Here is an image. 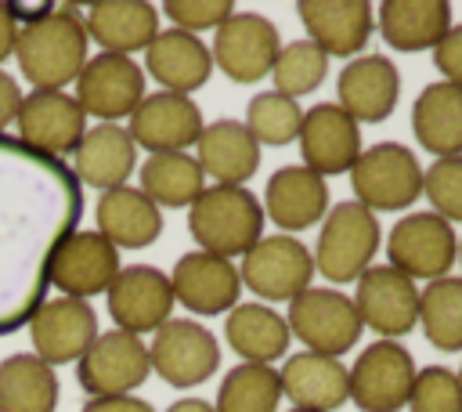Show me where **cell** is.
<instances>
[{
    "label": "cell",
    "mask_w": 462,
    "mask_h": 412,
    "mask_svg": "<svg viewBox=\"0 0 462 412\" xmlns=\"http://www.w3.org/2000/svg\"><path fill=\"white\" fill-rule=\"evenodd\" d=\"M83 217L65 159L0 134V336L29 325L51 289V260Z\"/></svg>",
    "instance_id": "6da1fadb"
},
{
    "label": "cell",
    "mask_w": 462,
    "mask_h": 412,
    "mask_svg": "<svg viewBox=\"0 0 462 412\" xmlns=\"http://www.w3.org/2000/svg\"><path fill=\"white\" fill-rule=\"evenodd\" d=\"M87 29L76 7H47L18 29L14 58L32 90H65L87 65Z\"/></svg>",
    "instance_id": "7a4b0ae2"
},
{
    "label": "cell",
    "mask_w": 462,
    "mask_h": 412,
    "mask_svg": "<svg viewBox=\"0 0 462 412\" xmlns=\"http://www.w3.org/2000/svg\"><path fill=\"white\" fill-rule=\"evenodd\" d=\"M263 206L249 188L206 184L202 195L188 206V231L202 253L235 260L245 257L263 239Z\"/></svg>",
    "instance_id": "3957f363"
},
{
    "label": "cell",
    "mask_w": 462,
    "mask_h": 412,
    "mask_svg": "<svg viewBox=\"0 0 462 412\" xmlns=\"http://www.w3.org/2000/svg\"><path fill=\"white\" fill-rule=\"evenodd\" d=\"M379 242H383V228H379V217L372 210H365L354 199L336 202L321 217L318 246L310 249L314 275H321L332 286L357 282L372 267Z\"/></svg>",
    "instance_id": "277c9868"
},
{
    "label": "cell",
    "mask_w": 462,
    "mask_h": 412,
    "mask_svg": "<svg viewBox=\"0 0 462 412\" xmlns=\"http://www.w3.org/2000/svg\"><path fill=\"white\" fill-rule=\"evenodd\" d=\"M354 202L372 213H401L422 195V163L401 141H379L361 148L350 166Z\"/></svg>",
    "instance_id": "5b68a950"
},
{
    "label": "cell",
    "mask_w": 462,
    "mask_h": 412,
    "mask_svg": "<svg viewBox=\"0 0 462 412\" xmlns=\"http://www.w3.org/2000/svg\"><path fill=\"white\" fill-rule=\"evenodd\" d=\"M289 332L303 343V351L343 358L350 347H357L365 325L357 318L354 300L336 286H310L289 304Z\"/></svg>",
    "instance_id": "8992f818"
},
{
    "label": "cell",
    "mask_w": 462,
    "mask_h": 412,
    "mask_svg": "<svg viewBox=\"0 0 462 412\" xmlns=\"http://www.w3.org/2000/svg\"><path fill=\"white\" fill-rule=\"evenodd\" d=\"M242 289L256 293L260 304H292L314 286V257L296 235H263L238 264Z\"/></svg>",
    "instance_id": "52a82bcc"
},
{
    "label": "cell",
    "mask_w": 462,
    "mask_h": 412,
    "mask_svg": "<svg viewBox=\"0 0 462 412\" xmlns=\"http://www.w3.org/2000/svg\"><path fill=\"white\" fill-rule=\"evenodd\" d=\"M386 257H390V267L408 275L411 282L415 278H426V282L448 278L455 267V257H458L455 224H448L433 210H415L390 228Z\"/></svg>",
    "instance_id": "ba28073f"
},
{
    "label": "cell",
    "mask_w": 462,
    "mask_h": 412,
    "mask_svg": "<svg viewBox=\"0 0 462 412\" xmlns=\"http://www.w3.org/2000/svg\"><path fill=\"white\" fill-rule=\"evenodd\" d=\"M415 372V358L401 340H375L346 369L350 401L361 412H401L408 405Z\"/></svg>",
    "instance_id": "9c48e42d"
},
{
    "label": "cell",
    "mask_w": 462,
    "mask_h": 412,
    "mask_svg": "<svg viewBox=\"0 0 462 412\" xmlns=\"http://www.w3.org/2000/svg\"><path fill=\"white\" fill-rule=\"evenodd\" d=\"M148 361L162 383L188 390L206 383L220 369V343L195 318H170L152 332Z\"/></svg>",
    "instance_id": "30bf717a"
},
{
    "label": "cell",
    "mask_w": 462,
    "mask_h": 412,
    "mask_svg": "<svg viewBox=\"0 0 462 412\" xmlns=\"http://www.w3.org/2000/svg\"><path fill=\"white\" fill-rule=\"evenodd\" d=\"M282 51L278 25L260 11H235L224 25L213 29L209 58L235 83H256L271 76V65Z\"/></svg>",
    "instance_id": "8fae6325"
},
{
    "label": "cell",
    "mask_w": 462,
    "mask_h": 412,
    "mask_svg": "<svg viewBox=\"0 0 462 412\" xmlns=\"http://www.w3.org/2000/svg\"><path fill=\"white\" fill-rule=\"evenodd\" d=\"M76 376H79V387L90 398L130 394V390H137L152 376L148 343L141 336L123 332V329L97 332L94 343L76 361Z\"/></svg>",
    "instance_id": "7c38bea8"
},
{
    "label": "cell",
    "mask_w": 462,
    "mask_h": 412,
    "mask_svg": "<svg viewBox=\"0 0 462 412\" xmlns=\"http://www.w3.org/2000/svg\"><path fill=\"white\" fill-rule=\"evenodd\" d=\"M83 116H94L97 123H119L130 119V112L144 98V69L126 54H94L76 76V94Z\"/></svg>",
    "instance_id": "4fadbf2b"
},
{
    "label": "cell",
    "mask_w": 462,
    "mask_h": 412,
    "mask_svg": "<svg viewBox=\"0 0 462 412\" xmlns=\"http://www.w3.org/2000/svg\"><path fill=\"white\" fill-rule=\"evenodd\" d=\"M354 307L365 329H372L379 340L408 336L419 325V286L393 271L390 264H372L354 282Z\"/></svg>",
    "instance_id": "5bb4252c"
},
{
    "label": "cell",
    "mask_w": 462,
    "mask_h": 412,
    "mask_svg": "<svg viewBox=\"0 0 462 412\" xmlns=\"http://www.w3.org/2000/svg\"><path fill=\"white\" fill-rule=\"evenodd\" d=\"M18 141L51 155V159H65L76 152L79 137L87 134V116L79 108V101L65 90H29L22 94L18 116Z\"/></svg>",
    "instance_id": "9a60e30c"
},
{
    "label": "cell",
    "mask_w": 462,
    "mask_h": 412,
    "mask_svg": "<svg viewBox=\"0 0 462 412\" xmlns=\"http://www.w3.org/2000/svg\"><path fill=\"white\" fill-rule=\"evenodd\" d=\"M108 314L116 322V329L130 332V336H144L155 332L162 322L173 318V289L166 271L152 267V264H130L119 267L116 282L108 286Z\"/></svg>",
    "instance_id": "2e32d148"
},
{
    "label": "cell",
    "mask_w": 462,
    "mask_h": 412,
    "mask_svg": "<svg viewBox=\"0 0 462 412\" xmlns=\"http://www.w3.org/2000/svg\"><path fill=\"white\" fill-rule=\"evenodd\" d=\"M94 336H97V314L87 300L54 296V300H43L29 318L32 354L51 369L79 361L83 351L94 343Z\"/></svg>",
    "instance_id": "e0dca14e"
},
{
    "label": "cell",
    "mask_w": 462,
    "mask_h": 412,
    "mask_svg": "<svg viewBox=\"0 0 462 412\" xmlns=\"http://www.w3.org/2000/svg\"><path fill=\"white\" fill-rule=\"evenodd\" d=\"M202 126H206L202 112L191 98L155 90V94H144L141 105L130 112L126 134L137 148H144L148 155H159V152H188L199 141Z\"/></svg>",
    "instance_id": "ac0fdd59"
},
{
    "label": "cell",
    "mask_w": 462,
    "mask_h": 412,
    "mask_svg": "<svg viewBox=\"0 0 462 412\" xmlns=\"http://www.w3.org/2000/svg\"><path fill=\"white\" fill-rule=\"evenodd\" d=\"M296 141H300L303 166L325 181L336 173H350V166L357 163V155L365 148L361 126L336 101H321V105L307 108Z\"/></svg>",
    "instance_id": "d6986e66"
},
{
    "label": "cell",
    "mask_w": 462,
    "mask_h": 412,
    "mask_svg": "<svg viewBox=\"0 0 462 412\" xmlns=\"http://www.w3.org/2000/svg\"><path fill=\"white\" fill-rule=\"evenodd\" d=\"M119 267V249L105 235L76 228L51 260V286L61 289V296L90 300L97 293H108Z\"/></svg>",
    "instance_id": "ffe728a7"
},
{
    "label": "cell",
    "mask_w": 462,
    "mask_h": 412,
    "mask_svg": "<svg viewBox=\"0 0 462 412\" xmlns=\"http://www.w3.org/2000/svg\"><path fill=\"white\" fill-rule=\"evenodd\" d=\"M166 278L173 289V304L188 307L191 314H227L242 296V278L235 260H224L202 249L177 257Z\"/></svg>",
    "instance_id": "44dd1931"
},
{
    "label": "cell",
    "mask_w": 462,
    "mask_h": 412,
    "mask_svg": "<svg viewBox=\"0 0 462 412\" xmlns=\"http://www.w3.org/2000/svg\"><path fill=\"white\" fill-rule=\"evenodd\" d=\"M296 14L307 29V40L325 51V58L365 54L375 29V7L368 0H300Z\"/></svg>",
    "instance_id": "7402d4cb"
},
{
    "label": "cell",
    "mask_w": 462,
    "mask_h": 412,
    "mask_svg": "<svg viewBox=\"0 0 462 412\" xmlns=\"http://www.w3.org/2000/svg\"><path fill=\"white\" fill-rule=\"evenodd\" d=\"M339 108L361 126V123H383L393 116L401 98V72L393 58L386 54H357L343 65L336 80Z\"/></svg>",
    "instance_id": "603a6c76"
},
{
    "label": "cell",
    "mask_w": 462,
    "mask_h": 412,
    "mask_svg": "<svg viewBox=\"0 0 462 412\" xmlns=\"http://www.w3.org/2000/svg\"><path fill=\"white\" fill-rule=\"evenodd\" d=\"M260 206H263V217L271 224H278L282 235L307 231V228L321 224V217L328 213V181L318 177L314 170H307L303 163L282 166L267 177Z\"/></svg>",
    "instance_id": "cb8c5ba5"
},
{
    "label": "cell",
    "mask_w": 462,
    "mask_h": 412,
    "mask_svg": "<svg viewBox=\"0 0 462 412\" xmlns=\"http://www.w3.org/2000/svg\"><path fill=\"white\" fill-rule=\"evenodd\" d=\"M69 170L79 181V188L83 184L94 192L123 188L130 181V173L137 170V145L130 141L126 126H119V123L87 126V134L79 137V145L72 152Z\"/></svg>",
    "instance_id": "d4e9b609"
},
{
    "label": "cell",
    "mask_w": 462,
    "mask_h": 412,
    "mask_svg": "<svg viewBox=\"0 0 462 412\" xmlns=\"http://www.w3.org/2000/svg\"><path fill=\"white\" fill-rule=\"evenodd\" d=\"M278 379H282V398H289V405L303 412H336L350 401L346 365L339 358H325L314 351L285 354Z\"/></svg>",
    "instance_id": "484cf974"
},
{
    "label": "cell",
    "mask_w": 462,
    "mask_h": 412,
    "mask_svg": "<svg viewBox=\"0 0 462 412\" xmlns=\"http://www.w3.org/2000/svg\"><path fill=\"white\" fill-rule=\"evenodd\" d=\"M144 72L170 94H184L191 98V90L206 87L209 72H213V58H209V43H202V36H191L184 29H159L155 40L144 47Z\"/></svg>",
    "instance_id": "4316f807"
},
{
    "label": "cell",
    "mask_w": 462,
    "mask_h": 412,
    "mask_svg": "<svg viewBox=\"0 0 462 412\" xmlns=\"http://www.w3.org/2000/svg\"><path fill=\"white\" fill-rule=\"evenodd\" d=\"M83 29L105 54L134 58L159 33V7L148 0H101L83 11Z\"/></svg>",
    "instance_id": "83f0119b"
},
{
    "label": "cell",
    "mask_w": 462,
    "mask_h": 412,
    "mask_svg": "<svg viewBox=\"0 0 462 412\" xmlns=\"http://www.w3.org/2000/svg\"><path fill=\"white\" fill-rule=\"evenodd\" d=\"M195 148V163L202 166V177H213V184L245 188V181L260 170V145L242 119L206 123Z\"/></svg>",
    "instance_id": "f1b7e54d"
},
{
    "label": "cell",
    "mask_w": 462,
    "mask_h": 412,
    "mask_svg": "<svg viewBox=\"0 0 462 412\" xmlns=\"http://www.w3.org/2000/svg\"><path fill=\"white\" fill-rule=\"evenodd\" d=\"M97 235H105L116 249H144L162 235V210L141 188H112L101 192L94 206Z\"/></svg>",
    "instance_id": "f546056e"
},
{
    "label": "cell",
    "mask_w": 462,
    "mask_h": 412,
    "mask_svg": "<svg viewBox=\"0 0 462 412\" xmlns=\"http://www.w3.org/2000/svg\"><path fill=\"white\" fill-rule=\"evenodd\" d=\"M224 340L242 361L274 365L289 354L292 332H289V322L282 311L253 300V304H235L224 314Z\"/></svg>",
    "instance_id": "4dcf8cb0"
},
{
    "label": "cell",
    "mask_w": 462,
    "mask_h": 412,
    "mask_svg": "<svg viewBox=\"0 0 462 412\" xmlns=\"http://www.w3.org/2000/svg\"><path fill=\"white\" fill-rule=\"evenodd\" d=\"M375 29L386 47L415 54L433 51L451 29V4L444 0H383L375 7Z\"/></svg>",
    "instance_id": "1f68e13d"
},
{
    "label": "cell",
    "mask_w": 462,
    "mask_h": 412,
    "mask_svg": "<svg viewBox=\"0 0 462 412\" xmlns=\"http://www.w3.org/2000/svg\"><path fill=\"white\" fill-rule=\"evenodd\" d=\"M411 134L433 155H462V87L433 80L411 101Z\"/></svg>",
    "instance_id": "d6a6232c"
},
{
    "label": "cell",
    "mask_w": 462,
    "mask_h": 412,
    "mask_svg": "<svg viewBox=\"0 0 462 412\" xmlns=\"http://www.w3.org/2000/svg\"><path fill=\"white\" fill-rule=\"evenodd\" d=\"M137 177H141L137 188L159 210H188L202 195V188H206L202 166L188 152H159V155H148L137 166Z\"/></svg>",
    "instance_id": "836d02e7"
},
{
    "label": "cell",
    "mask_w": 462,
    "mask_h": 412,
    "mask_svg": "<svg viewBox=\"0 0 462 412\" xmlns=\"http://www.w3.org/2000/svg\"><path fill=\"white\" fill-rule=\"evenodd\" d=\"M58 376L36 354H7L0 361V412H54Z\"/></svg>",
    "instance_id": "e575fe53"
},
{
    "label": "cell",
    "mask_w": 462,
    "mask_h": 412,
    "mask_svg": "<svg viewBox=\"0 0 462 412\" xmlns=\"http://www.w3.org/2000/svg\"><path fill=\"white\" fill-rule=\"evenodd\" d=\"M419 325L437 351H462V275H448L419 289Z\"/></svg>",
    "instance_id": "d590c367"
},
{
    "label": "cell",
    "mask_w": 462,
    "mask_h": 412,
    "mask_svg": "<svg viewBox=\"0 0 462 412\" xmlns=\"http://www.w3.org/2000/svg\"><path fill=\"white\" fill-rule=\"evenodd\" d=\"M282 379L274 365H235L217 390L213 412H278Z\"/></svg>",
    "instance_id": "8d00e7d4"
},
{
    "label": "cell",
    "mask_w": 462,
    "mask_h": 412,
    "mask_svg": "<svg viewBox=\"0 0 462 412\" xmlns=\"http://www.w3.org/2000/svg\"><path fill=\"white\" fill-rule=\"evenodd\" d=\"M325 72H328V58L307 36L282 43V51H278V58L271 65L274 90L285 94V98H292V101H300L303 94H314L321 87Z\"/></svg>",
    "instance_id": "74e56055"
},
{
    "label": "cell",
    "mask_w": 462,
    "mask_h": 412,
    "mask_svg": "<svg viewBox=\"0 0 462 412\" xmlns=\"http://www.w3.org/2000/svg\"><path fill=\"white\" fill-rule=\"evenodd\" d=\"M245 130L256 137V145H289L300 137V123H303V108L300 101L278 94V90H263L249 101L245 108Z\"/></svg>",
    "instance_id": "f35d334b"
},
{
    "label": "cell",
    "mask_w": 462,
    "mask_h": 412,
    "mask_svg": "<svg viewBox=\"0 0 462 412\" xmlns=\"http://www.w3.org/2000/svg\"><path fill=\"white\" fill-rule=\"evenodd\" d=\"M422 195L430 199V210L444 217L448 224H462V155L433 159L422 170Z\"/></svg>",
    "instance_id": "ab89813d"
},
{
    "label": "cell",
    "mask_w": 462,
    "mask_h": 412,
    "mask_svg": "<svg viewBox=\"0 0 462 412\" xmlns=\"http://www.w3.org/2000/svg\"><path fill=\"white\" fill-rule=\"evenodd\" d=\"M408 412H462V383L444 365H426L415 372Z\"/></svg>",
    "instance_id": "60d3db41"
},
{
    "label": "cell",
    "mask_w": 462,
    "mask_h": 412,
    "mask_svg": "<svg viewBox=\"0 0 462 412\" xmlns=\"http://www.w3.org/2000/svg\"><path fill=\"white\" fill-rule=\"evenodd\" d=\"M162 14L173 22V29H184V33L199 36L206 29L224 25L235 14V4L231 0H166Z\"/></svg>",
    "instance_id": "b9f144b4"
},
{
    "label": "cell",
    "mask_w": 462,
    "mask_h": 412,
    "mask_svg": "<svg viewBox=\"0 0 462 412\" xmlns=\"http://www.w3.org/2000/svg\"><path fill=\"white\" fill-rule=\"evenodd\" d=\"M433 65H437L444 83H458L462 87V22H451V29L437 40Z\"/></svg>",
    "instance_id": "7bdbcfd3"
},
{
    "label": "cell",
    "mask_w": 462,
    "mask_h": 412,
    "mask_svg": "<svg viewBox=\"0 0 462 412\" xmlns=\"http://www.w3.org/2000/svg\"><path fill=\"white\" fill-rule=\"evenodd\" d=\"M79 412H155V405L137 394H116V398H90Z\"/></svg>",
    "instance_id": "ee69618b"
},
{
    "label": "cell",
    "mask_w": 462,
    "mask_h": 412,
    "mask_svg": "<svg viewBox=\"0 0 462 412\" xmlns=\"http://www.w3.org/2000/svg\"><path fill=\"white\" fill-rule=\"evenodd\" d=\"M18 105H22V87H18V80L0 69V134L14 123Z\"/></svg>",
    "instance_id": "f6af8a7d"
},
{
    "label": "cell",
    "mask_w": 462,
    "mask_h": 412,
    "mask_svg": "<svg viewBox=\"0 0 462 412\" xmlns=\"http://www.w3.org/2000/svg\"><path fill=\"white\" fill-rule=\"evenodd\" d=\"M14 43H18V18L11 4H0V65L14 54Z\"/></svg>",
    "instance_id": "bcb514c9"
},
{
    "label": "cell",
    "mask_w": 462,
    "mask_h": 412,
    "mask_svg": "<svg viewBox=\"0 0 462 412\" xmlns=\"http://www.w3.org/2000/svg\"><path fill=\"white\" fill-rule=\"evenodd\" d=\"M166 412H213V405L202 401V398H177Z\"/></svg>",
    "instance_id": "7dc6e473"
},
{
    "label": "cell",
    "mask_w": 462,
    "mask_h": 412,
    "mask_svg": "<svg viewBox=\"0 0 462 412\" xmlns=\"http://www.w3.org/2000/svg\"><path fill=\"white\" fill-rule=\"evenodd\" d=\"M455 264H462V239H458V257H455Z\"/></svg>",
    "instance_id": "c3c4849f"
},
{
    "label": "cell",
    "mask_w": 462,
    "mask_h": 412,
    "mask_svg": "<svg viewBox=\"0 0 462 412\" xmlns=\"http://www.w3.org/2000/svg\"><path fill=\"white\" fill-rule=\"evenodd\" d=\"M455 376H458V383H462V369H458V372H455Z\"/></svg>",
    "instance_id": "681fc988"
},
{
    "label": "cell",
    "mask_w": 462,
    "mask_h": 412,
    "mask_svg": "<svg viewBox=\"0 0 462 412\" xmlns=\"http://www.w3.org/2000/svg\"><path fill=\"white\" fill-rule=\"evenodd\" d=\"M289 412H303V408H289Z\"/></svg>",
    "instance_id": "f907efd6"
}]
</instances>
